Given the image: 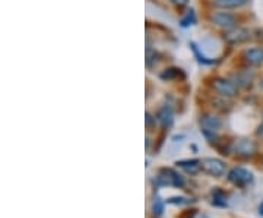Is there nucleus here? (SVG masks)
<instances>
[{"label":"nucleus","instance_id":"f257e3e1","mask_svg":"<svg viewBox=\"0 0 263 218\" xmlns=\"http://www.w3.org/2000/svg\"><path fill=\"white\" fill-rule=\"evenodd\" d=\"M154 186L157 188H165V186H173V188H179L183 189L186 186V181L183 179V176H180L179 173L173 169H160L158 174L155 176V179L152 180Z\"/></svg>","mask_w":263,"mask_h":218},{"label":"nucleus","instance_id":"f03ea898","mask_svg":"<svg viewBox=\"0 0 263 218\" xmlns=\"http://www.w3.org/2000/svg\"><path fill=\"white\" fill-rule=\"evenodd\" d=\"M227 179H228L230 183H233L234 186L246 188V186H249L250 183H253L254 176L250 170H247L245 167L237 166V167H234V169H231V170L228 171Z\"/></svg>","mask_w":263,"mask_h":218},{"label":"nucleus","instance_id":"7ed1b4c3","mask_svg":"<svg viewBox=\"0 0 263 218\" xmlns=\"http://www.w3.org/2000/svg\"><path fill=\"white\" fill-rule=\"evenodd\" d=\"M212 88L224 98H234L238 95V86L235 82L226 78H215L212 81Z\"/></svg>","mask_w":263,"mask_h":218},{"label":"nucleus","instance_id":"20e7f679","mask_svg":"<svg viewBox=\"0 0 263 218\" xmlns=\"http://www.w3.org/2000/svg\"><path fill=\"white\" fill-rule=\"evenodd\" d=\"M234 152L237 154L238 158L241 160H252L257 155L259 152V147L254 141H250V139H241L238 142L235 143Z\"/></svg>","mask_w":263,"mask_h":218},{"label":"nucleus","instance_id":"39448f33","mask_svg":"<svg viewBox=\"0 0 263 218\" xmlns=\"http://www.w3.org/2000/svg\"><path fill=\"white\" fill-rule=\"evenodd\" d=\"M202 171H205L212 177H222L226 174L227 166L219 158H205L202 160Z\"/></svg>","mask_w":263,"mask_h":218},{"label":"nucleus","instance_id":"423d86ee","mask_svg":"<svg viewBox=\"0 0 263 218\" xmlns=\"http://www.w3.org/2000/svg\"><path fill=\"white\" fill-rule=\"evenodd\" d=\"M212 22L218 25L219 28L224 29H234L237 27V18L234 15L228 13V12H216L212 15Z\"/></svg>","mask_w":263,"mask_h":218},{"label":"nucleus","instance_id":"0eeeda50","mask_svg":"<svg viewBox=\"0 0 263 218\" xmlns=\"http://www.w3.org/2000/svg\"><path fill=\"white\" fill-rule=\"evenodd\" d=\"M250 40V31L245 28H234L230 29L226 34V41L231 46L235 44H243L246 41Z\"/></svg>","mask_w":263,"mask_h":218},{"label":"nucleus","instance_id":"6e6552de","mask_svg":"<svg viewBox=\"0 0 263 218\" xmlns=\"http://www.w3.org/2000/svg\"><path fill=\"white\" fill-rule=\"evenodd\" d=\"M200 126L202 131H211V132H218L222 128V120L215 114H205L200 119Z\"/></svg>","mask_w":263,"mask_h":218},{"label":"nucleus","instance_id":"1a4fd4ad","mask_svg":"<svg viewBox=\"0 0 263 218\" xmlns=\"http://www.w3.org/2000/svg\"><path fill=\"white\" fill-rule=\"evenodd\" d=\"M157 120L160 122L162 126V129H170L173 126L174 122V113H173V108L170 105H164L161 107L160 112L157 113Z\"/></svg>","mask_w":263,"mask_h":218},{"label":"nucleus","instance_id":"9d476101","mask_svg":"<svg viewBox=\"0 0 263 218\" xmlns=\"http://www.w3.org/2000/svg\"><path fill=\"white\" fill-rule=\"evenodd\" d=\"M246 62L252 66H262L263 65V48L262 47H253L249 48L245 51Z\"/></svg>","mask_w":263,"mask_h":218},{"label":"nucleus","instance_id":"9b49d317","mask_svg":"<svg viewBox=\"0 0 263 218\" xmlns=\"http://www.w3.org/2000/svg\"><path fill=\"white\" fill-rule=\"evenodd\" d=\"M176 166L190 176H195L199 171H202V161L200 160H181L176 162Z\"/></svg>","mask_w":263,"mask_h":218},{"label":"nucleus","instance_id":"f8f14e48","mask_svg":"<svg viewBox=\"0 0 263 218\" xmlns=\"http://www.w3.org/2000/svg\"><path fill=\"white\" fill-rule=\"evenodd\" d=\"M250 0H212V5L221 9H238L243 8Z\"/></svg>","mask_w":263,"mask_h":218},{"label":"nucleus","instance_id":"ddd939ff","mask_svg":"<svg viewBox=\"0 0 263 218\" xmlns=\"http://www.w3.org/2000/svg\"><path fill=\"white\" fill-rule=\"evenodd\" d=\"M164 208H165V202L161 199L160 196H155L152 201V214L154 217H161L164 214Z\"/></svg>","mask_w":263,"mask_h":218},{"label":"nucleus","instance_id":"4468645a","mask_svg":"<svg viewBox=\"0 0 263 218\" xmlns=\"http://www.w3.org/2000/svg\"><path fill=\"white\" fill-rule=\"evenodd\" d=\"M252 82H253V75L249 76L247 74H243V75H237L235 76V84L238 88H250L252 86Z\"/></svg>","mask_w":263,"mask_h":218},{"label":"nucleus","instance_id":"2eb2a0df","mask_svg":"<svg viewBox=\"0 0 263 218\" xmlns=\"http://www.w3.org/2000/svg\"><path fill=\"white\" fill-rule=\"evenodd\" d=\"M179 76L184 78V74H183L180 69H177V67H171V69H167L165 72L161 74V79L170 81V79H176V78H179Z\"/></svg>","mask_w":263,"mask_h":218},{"label":"nucleus","instance_id":"dca6fc26","mask_svg":"<svg viewBox=\"0 0 263 218\" xmlns=\"http://www.w3.org/2000/svg\"><path fill=\"white\" fill-rule=\"evenodd\" d=\"M190 198H186V196H173L167 199V204H171V205H187V204H192Z\"/></svg>","mask_w":263,"mask_h":218},{"label":"nucleus","instance_id":"f3484780","mask_svg":"<svg viewBox=\"0 0 263 218\" xmlns=\"http://www.w3.org/2000/svg\"><path fill=\"white\" fill-rule=\"evenodd\" d=\"M196 22V15H195V10H190L187 13V16L184 19H181V27H189V25H193Z\"/></svg>","mask_w":263,"mask_h":218},{"label":"nucleus","instance_id":"a211bd4d","mask_svg":"<svg viewBox=\"0 0 263 218\" xmlns=\"http://www.w3.org/2000/svg\"><path fill=\"white\" fill-rule=\"evenodd\" d=\"M197 215V209L196 208H189L186 211H183L177 218H195Z\"/></svg>","mask_w":263,"mask_h":218},{"label":"nucleus","instance_id":"6ab92c4d","mask_svg":"<svg viewBox=\"0 0 263 218\" xmlns=\"http://www.w3.org/2000/svg\"><path fill=\"white\" fill-rule=\"evenodd\" d=\"M146 128L148 129H152V128H155V124H157V119L149 113V112H146Z\"/></svg>","mask_w":263,"mask_h":218},{"label":"nucleus","instance_id":"aec40b11","mask_svg":"<svg viewBox=\"0 0 263 218\" xmlns=\"http://www.w3.org/2000/svg\"><path fill=\"white\" fill-rule=\"evenodd\" d=\"M171 3L177 8H184L189 3V0H171Z\"/></svg>","mask_w":263,"mask_h":218},{"label":"nucleus","instance_id":"412c9836","mask_svg":"<svg viewBox=\"0 0 263 218\" xmlns=\"http://www.w3.org/2000/svg\"><path fill=\"white\" fill-rule=\"evenodd\" d=\"M256 136L263 139V123H260L257 126V129H256Z\"/></svg>","mask_w":263,"mask_h":218},{"label":"nucleus","instance_id":"4be33fe9","mask_svg":"<svg viewBox=\"0 0 263 218\" xmlns=\"http://www.w3.org/2000/svg\"><path fill=\"white\" fill-rule=\"evenodd\" d=\"M259 214H260V215H263V202L260 204V205H259Z\"/></svg>","mask_w":263,"mask_h":218}]
</instances>
